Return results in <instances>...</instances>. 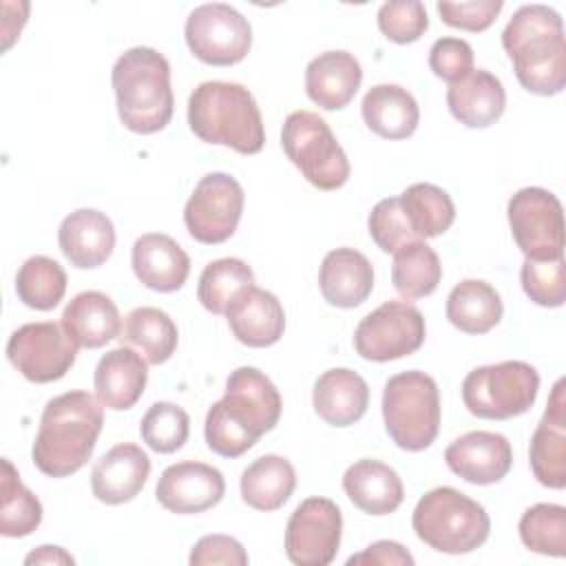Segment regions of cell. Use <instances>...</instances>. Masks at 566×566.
Segmentation results:
<instances>
[{"label":"cell","mask_w":566,"mask_h":566,"mask_svg":"<svg viewBox=\"0 0 566 566\" xmlns=\"http://www.w3.org/2000/svg\"><path fill=\"white\" fill-rule=\"evenodd\" d=\"M281 411L276 385L256 367H237L226 380L223 398L206 413V444L223 458H239L276 427Z\"/></svg>","instance_id":"1"},{"label":"cell","mask_w":566,"mask_h":566,"mask_svg":"<svg viewBox=\"0 0 566 566\" xmlns=\"http://www.w3.org/2000/svg\"><path fill=\"white\" fill-rule=\"evenodd\" d=\"M363 82V66L349 51L318 53L305 66V93L323 111L345 108Z\"/></svg>","instance_id":"24"},{"label":"cell","mask_w":566,"mask_h":566,"mask_svg":"<svg viewBox=\"0 0 566 566\" xmlns=\"http://www.w3.org/2000/svg\"><path fill=\"white\" fill-rule=\"evenodd\" d=\"M184 38L190 53L203 64L232 66L250 53L252 27L234 7L206 2L188 13Z\"/></svg>","instance_id":"10"},{"label":"cell","mask_w":566,"mask_h":566,"mask_svg":"<svg viewBox=\"0 0 566 566\" xmlns=\"http://www.w3.org/2000/svg\"><path fill=\"white\" fill-rule=\"evenodd\" d=\"M318 290L334 307H358L374 290L371 261L354 248H336L327 252L318 270Z\"/></svg>","instance_id":"25"},{"label":"cell","mask_w":566,"mask_h":566,"mask_svg":"<svg viewBox=\"0 0 566 566\" xmlns=\"http://www.w3.org/2000/svg\"><path fill=\"white\" fill-rule=\"evenodd\" d=\"M517 528L528 551L548 557L566 555V509L562 504H533L522 513Z\"/></svg>","instance_id":"39"},{"label":"cell","mask_w":566,"mask_h":566,"mask_svg":"<svg viewBox=\"0 0 566 566\" xmlns=\"http://www.w3.org/2000/svg\"><path fill=\"white\" fill-rule=\"evenodd\" d=\"M420 542L447 555H464L480 548L491 533L486 509L453 486L427 491L411 515Z\"/></svg>","instance_id":"6"},{"label":"cell","mask_w":566,"mask_h":566,"mask_svg":"<svg viewBox=\"0 0 566 566\" xmlns=\"http://www.w3.org/2000/svg\"><path fill=\"white\" fill-rule=\"evenodd\" d=\"M429 69L453 84L473 71V49L462 38H438L429 49Z\"/></svg>","instance_id":"45"},{"label":"cell","mask_w":566,"mask_h":566,"mask_svg":"<svg viewBox=\"0 0 566 566\" xmlns=\"http://www.w3.org/2000/svg\"><path fill=\"white\" fill-rule=\"evenodd\" d=\"M190 433V418L188 413L175 405L159 400L148 407L139 422V436L148 444V449L157 453H172L179 451Z\"/></svg>","instance_id":"40"},{"label":"cell","mask_w":566,"mask_h":566,"mask_svg":"<svg viewBox=\"0 0 566 566\" xmlns=\"http://www.w3.org/2000/svg\"><path fill=\"white\" fill-rule=\"evenodd\" d=\"M66 292V272L64 268L44 254L29 256L15 274V294L18 298L40 312H49L60 305Z\"/></svg>","instance_id":"37"},{"label":"cell","mask_w":566,"mask_h":566,"mask_svg":"<svg viewBox=\"0 0 566 566\" xmlns=\"http://www.w3.org/2000/svg\"><path fill=\"white\" fill-rule=\"evenodd\" d=\"M539 391V374L531 363L502 360L475 367L462 382L469 413L484 420H509L526 413Z\"/></svg>","instance_id":"9"},{"label":"cell","mask_w":566,"mask_h":566,"mask_svg":"<svg viewBox=\"0 0 566 566\" xmlns=\"http://www.w3.org/2000/svg\"><path fill=\"white\" fill-rule=\"evenodd\" d=\"M245 195L228 172H208L199 179L184 208L188 234L206 245L228 241L241 221Z\"/></svg>","instance_id":"13"},{"label":"cell","mask_w":566,"mask_h":566,"mask_svg":"<svg viewBox=\"0 0 566 566\" xmlns=\"http://www.w3.org/2000/svg\"><path fill=\"white\" fill-rule=\"evenodd\" d=\"M343 491L367 515H389L405 500L400 475L385 462L363 458L343 473Z\"/></svg>","instance_id":"28"},{"label":"cell","mask_w":566,"mask_h":566,"mask_svg":"<svg viewBox=\"0 0 566 566\" xmlns=\"http://www.w3.org/2000/svg\"><path fill=\"white\" fill-rule=\"evenodd\" d=\"M564 378H559L551 391L546 411L535 427L528 447V462L533 475L542 486H566V396Z\"/></svg>","instance_id":"18"},{"label":"cell","mask_w":566,"mask_h":566,"mask_svg":"<svg viewBox=\"0 0 566 566\" xmlns=\"http://www.w3.org/2000/svg\"><path fill=\"white\" fill-rule=\"evenodd\" d=\"M241 497L256 511L281 509L296 489V471L283 455L268 453L248 464L239 480Z\"/></svg>","instance_id":"31"},{"label":"cell","mask_w":566,"mask_h":566,"mask_svg":"<svg viewBox=\"0 0 566 566\" xmlns=\"http://www.w3.org/2000/svg\"><path fill=\"white\" fill-rule=\"evenodd\" d=\"M57 243L73 268L93 270L106 263L113 254L115 226L104 212L95 208H80L62 219Z\"/></svg>","instance_id":"21"},{"label":"cell","mask_w":566,"mask_h":566,"mask_svg":"<svg viewBox=\"0 0 566 566\" xmlns=\"http://www.w3.org/2000/svg\"><path fill=\"white\" fill-rule=\"evenodd\" d=\"M119 340L135 345L150 365H161L175 354L179 332L164 310L144 305L126 314Z\"/></svg>","instance_id":"33"},{"label":"cell","mask_w":566,"mask_h":566,"mask_svg":"<svg viewBox=\"0 0 566 566\" xmlns=\"http://www.w3.org/2000/svg\"><path fill=\"white\" fill-rule=\"evenodd\" d=\"M188 562L192 566H208V564H228V566H245L248 553L243 544L230 535H203L190 551Z\"/></svg>","instance_id":"46"},{"label":"cell","mask_w":566,"mask_h":566,"mask_svg":"<svg viewBox=\"0 0 566 566\" xmlns=\"http://www.w3.org/2000/svg\"><path fill=\"white\" fill-rule=\"evenodd\" d=\"M360 113L367 128L382 139H407L420 124L416 97L398 84L371 86L363 97Z\"/></svg>","instance_id":"30"},{"label":"cell","mask_w":566,"mask_h":566,"mask_svg":"<svg viewBox=\"0 0 566 566\" xmlns=\"http://www.w3.org/2000/svg\"><path fill=\"white\" fill-rule=\"evenodd\" d=\"M60 325L77 347L86 349L104 347L122 334V318L117 305L111 296L97 290L75 294L66 303Z\"/></svg>","instance_id":"29"},{"label":"cell","mask_w":566,"mask_h":566,"mask_svg":"<svg viewBox=\"0 0 566 566\" xmlns=\"http://www.w3.org/2000/svg\"><path fill=\"white\" fill-rule=\"evenodd\" d=\"M398 199L418 239L440 237L455 221V206L449 192L433 184H411L398 195Z\"/></svg>","instance_id":"35"},{"label":"cell","mask_w":566,"mask_h":566,"mask_svg":"<svg viewBox=\"0 0 566 566\" xmlns=\"http://www.w3.org/2000/svg\"><path fill=\"white\" fill-rule=\"evenodd\" d=\"M447 106L467 128H486L502 117L506 91L497 75L486 69H473L462 80L449 84Z\"/></svg>","instance_id":"26"},{"label":"cell","mask_w":566,"mask_h":566,"mask_svg":"<svg viewBox=\"0 0 566 566\" xmlns=\"http://www.w3.org/2000/svg\"><path fill=\"white\" fill-rule=\"evenodd\" d=\"M228 327L232 336L248 347H270L285 332V312L281 301L256 285H248L234 294L228 310Z\"/></svg>","instance_id":"19"},{"label":"cell","mask_w":566,"mask_h":566,"mask_svg":"<svg viewBox=\"0 0 566 566\" xmlns=\"http://www.w3.org/2000/svg\"><path fill=\"white\" fill-rule=\"evenodd\" d=\"M427 325L422 312L407 301H385L369 312L354 329L356 354L365 360L389 363L418 352Z\"/></svg>","instance_id":"12"},{"label":"cell","mask_w":566,"mask_h":566,"mask_svg":"<svg viewBox=\"0 0 566 566\" xmlns=\"http://www.w3.org/2000/svg\"><path fill=\"white\" fill-rule=\"evenodd\" d=\"M281 146L314 188L336 190L347 184L352 172L349 159L318 113H290L281 128Z\"/></svg>","instance_id":"8"},{"label":"cell","mask_w":566,"mask_h":566,"mask_svg":"<svg viewBox=\"0 0 566 566\" xmlns=\"http://www.w3.org/2000/svg\"><path fill=\"white\" fill-rule=\"evenodd\" d=\"M77 356V345L53 321L24 323L7 343L9 363L31 382L44 385L66 376Z\"/></svg>","instance_id":"14"},{"label":"cell","mask_w":566,"mask_h":566,"mask_svg":"<svg viewBox=\"0 0 566 566\" xmlns=\"http://www.w3.org/2000/svg\"><path fill=\"white\" fill-rule=\"evenodd\" d=\"M24 564H75L73 555L66 553L62 546H38L24 557Z\"/></svg>","instance_id":"48"},{"label":"cell","mask_w":566,"mask_h":566,"mask_svg":"<svg viewBox=\"0 0 566 566\" xmlns=\"http://www.w3.org/2000/svg\"><path fill=\"white\" fill-rule=\"evenodd\" d=\"M349 566L354 564H378V566H413V557L411 553L394 542V539H378L374 544H369L363 553L352 555L347 559Z\"/></svg>","instance_id":"47"},{"label":"cell","mask_w":566,"mask_h":566,"mask_svg":"<svg viewBox=\"0 0 566 566\" xmlns=\"http://www.w3.org/2000/svg\"><path fill=\"white\" fill-rule=\"evenodd\" d=\"M520 281L524 294L539 307H562L566 301L564 256L551 261L524 259Z\"/></svg>","instance_id":"41"},{"label":"cell","mask_w":566,"mask_h":566,"mask_svg":"<svg viewBox=\"0 0 566 566\" xmlns=\"http://www.w3.org/2000/svg\"><path fill=\"white\" fill-rule=\"evenodd\" d=\"M148 382V360L135 349L122 345L106 352L93 376L95 398L102 407L113 411H126L135 407Z\"/></svg>","instance_id":"23"},{"label":"cell","mask_w":566,"mask_h":566,"mask_svg":"<svg viewBox=\"0 0 566 566\" xmlns=\"http://www.w3.org/2000/svg\"><path fill=\"white\" fill-rule=\"evenodd\" d=\"M119 122L139 135L164 130L175 111L170 64L150 46L124 51L111 73Z\"/></svg>","instance_id":"4"},{"label":"cell","mask_w":566,"mask_h":566,"mask_svg":"<svg viewBox=\"0 0 566 566\" xmlns=\"http://www.w3.org/2000/svg\"><path fill=\"white\" fill-rule=\"evenodd\" d=\"M104 427L102 402L82 389L53 396L40 416L31 460L49 478L77 473L93 455Z\"/></svg>","instance_id":"2"},{"label":"cell","mask_w":566,"mask_h":566,"mask_svg":"<svg viewBox=\"0 0 566 566\" xmlns=\"http://www.w3.org/2000/svg\"><path fill=\"white\" fill-rule=\"evenodd\" d=\"M188 126L206 144L256 155L265 128L254 95L237 82H201L188 97Z\"/></svg>","instance_id":"5"},{"label":"cell","mask_w":566,"mask_h":566,"mask_svg":"<svg viewBox=\"0 0 566 566\" xmlns=\"http://www.w3.org/2000/svg\"><path fill=\"white\" fill-rule=\"evenodd\" d=\"M511 234L531 261L564 256V210L559 199L539 186L517 190L506 206Z\"/></svg>","instance_id":"11"},{"label":"cell","mask_w":566,"mask_h":566,"mask_svg":"<svg viewBox=\"0 0 566 566\" xmlns=\"http://www.w3.org/2000/svg\"><path fill=\"white\" fill-rule=\"evenodd\" d=\"M367 228H369V237L374 239V243L382 250V252H396L398 248H402L409 241H416L418 237L413 234L402 208H400V199L398 197H387L380 199L367 219Z\"/></svg>","instance_id":"43"},{"label":"cell","mask_w":566,"mask_h":566,"mask_svg":"<svg viewBox=\"0 0 566 566\" xmlns=\"http://www.w3.org/2000/svg\"><path fill=\"white\" fill-rule=\"evenodd\" d=\"M380 33L396 44H411L429 29L427 9L420 0H391L380 4L376 15Z\"/></svg>","instance_id":"42"},{"label":"cell","mask_w":566,"mask_h":566,"mask_svg":"<svg viewBox=\"0 0 566 566\" xmlns=\"http://www.w3.org/2000/svg\"><path fill=\"white\" fill-rule=\"evenodd\" d=\"M442 279L440 256L424 239L405 243L394 252L391 283L405 301H416L436 292Z\"/></svg>","instance_id":"34"},{"label":"cell","mask_w":566,"mask_h":566,"mask_svg":"<svg viewBox=\"0 0 566 566\" xmlns=\"http://www.w3.org/2000/svg\"><path fill=\"white\" fill-rule=\"evenodd\" d=\"M502 46L517 82L533 95L551 97L566 86V38L562 15L546 4H524L506 22Z\"/></svg>","instance_id":"3"},{"label":"cell","mask_w":566,"mask_h":566,"mask_svg":"<svg viewBox=\"0 0 566 566\" xmlns=\"http://www.w3.org/2000/svg\"><path fill=\"white\" fill-rule=\"evenodd\" d=\"M504 314L497 290L482 279L460 281L447 296V318L464 334L491 332Z\"/></svg>","instance_id":"32"},{"label":"cell","mask_w":566,"mask_h":566,"mask_svg":"<svg viewBox=\"0 0 566 566\" xmlns=\"http://www.w3.org/2000/svg\"><path fill=\"white\" fill-rule=\"evenodd\" d=\"M447 467L469 484H495L513 467V449L506 436L495 431H469L444 449Z\"/></svg>","instance_id":"17"},{"label":"cell","mask_w":566,"mask_h":566,"mask_svg":"<svg viewBox=\"0 0 566 566\" xmlns=\"http://www.w3.org/2000/svg\"><path fill=\"white\" fill-rule=\"evenodd\" d=\"M148 475H150L148 453L133 442H122L108 449L93 464L91 489L99 502L117 506L137 497Z\"/></svg>","instance_id":"20"},{"label":"cell","mask_w":566,"mask_h":566,"mask_svg":"<svg viewBox=\"0 0 566 566\" xmlns=\"http://www.w3.org/2000/svg\"><path fill=\"white\" fill-rule=\"evenodd\" d=\"M343 535V515L329 497H307L285 526V555L296 566H327L334 562Z\"/></svg>","instance_id":"15"},{"label":"cell","mask_w":566,"mask_h":566,"mask_svg":"<svg viewBox=\"0 0 566 566\" xmlns=\"http://www.w3.org/2000/svg\"><path fill=\"white\" fill-rule=\"evenodd\" d=\"M226 495L223 473L210 464L184 460L159 475L155 497L177 515H197L217 506Z\"/></svg>","instance_id":"16"},{"label":"cell","mask_w":566,"mask_h":566,"mask_svg":"<svg viewBox=\"0 0 566 566\" xmlns=\"http://www.w3.org/2000/svg\"><path fill=\"white\" fill-rule=\"evenodd\" d=\"M385 431L405 451H424L440 431V391L418 369L391 376L382 389Z\"/></svg>","instance_id":"7"},{"label":"cell","mask_w":566,"mask_h":566,"mask_svg":"<svg viewBox=\"0 0 566 566\" xmlns=\"http://www.w3.org/2000/svg\"><path fill=\"white\" fill-rule=\"evenodd\" d=\"M133 272L148 290L168 294L184 287L190 274V256L164 232H146L133 243Z\"/></svg>","instance_id":"22"},{"label":"cell","mask_w":566,"mask_h":566,"mask_svg":"<svg viewBox=\"0 0 566 566\" xmlns=\"http://www.w3.org/2000/svg\"><path fill=\"white\" fill-rule=\"evenodd\" d=\"M254 285L252 268L234 256L210 261L199 274L197 298L210 314H226L234 294Z\"/></svg>","instance_id":"38"},{"label":"cell","mask_w":566,"mask_h":566,"mask_svg":"<svg viewBox=\"0 0 566 566\" xmlns=\"http://www.w3.org/2000/svg\"><path fill=\"white\" fill-rule=\"evenodd\" d=\"M312 405L327 424L349 427L358 422L369 407V385L354 369H327L314 382Z\"/></svg>","instance_id":"27"},{"label":"cell","mask_w":566,"mask_h":566,"mask_svg":"<svg viewBox=\"0 0 566 566\" xmlns=\"http://www.w3.org/2000/svg\"><path fill=\"white\" fill-rule=\"evenodd\" d=\"M502 7H504L502 0H471V2L440 0L436 4L438 15L444 24L460 31H471V33H480L489 29L495 22Z\"/></svg>","instance_id":"44"},{"label":"cell","mask_w":566,"mask_h":566,"mask_svg":"<svg viewBox=\"0 0 566 566\" xmlns=\"http://www.w3.org/2000/svg\"><path fill=\"white\" fill-rule=\"evenodd\" d=\"M0 535L4 537H27L42 522V502L29 491L18 469L9 458H2V478H0Z\"/></svg>","instance_id":"36"}]
</instances>
